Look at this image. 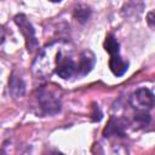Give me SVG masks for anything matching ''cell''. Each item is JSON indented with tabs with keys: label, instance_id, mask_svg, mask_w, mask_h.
I'll return each instance as SVG.
<instances>
[{
	"label": "cell",
	"instance_id": "obj_3",
	"mask_svg": "<svg viewBox=\"0 0 155 155\" xmlns=\"http://www.w3.org/2000/svg\"><path fill=\"white\" fill-rule=\"evenodd\" d=\"M54 71L62 79H69L78 74V62H75L73 56L65 52L64 48H57Z\"/></svg>",
	"mask_w": 155,
	"mask_h": 155
},
{
	"label": "cell",
	"instance_id": "obj_5",
	"mask_svg": "<svg viewBox=\"0 0 155 155\" xmlns=\"http://www.w3.org/2000/svg\"><path fill=\"white\" fill-rule=\"evenodd\" d=\"M15 23L17 24V27L19 28L22 35L25 39V45L29 51H33L34 48H36L38 46V41L35 38V30L33 28V25L30 24V22L27 19V17L24 15H17L15 17Z\"/></svg>",
	"mask_w": 155,
	"mask_h": 155
},
{
	"label": "cell",
	"instance_id": "obj_2",
	"mask_svg": "<svg viewBox=\"0 0 155 155\" xmlns=\"http://www.w3.org/2000/svg\"><path fill=\"white\" fill-rule=\"evenodd\" d=\"M36 105L41 114L53 115L61 110V99L50 88H40L35 96Z\"/></svg>",
	"mask_w": 155,
	"mask_h": 155
},
{
	"label": "cell",
	"instance_id": "obj_11",
	"mask_svg": "<svg viewBox=\"0 0 155 155\" xmlns=\"http://www.w3.org/2000/svg\"><path fill=\"white\" fill-rule=\"evenodd\" d=\"M90 15H91V11H90V8H88L87 6H85V5H79V6L74 10V17H75L79 22H81V23L86 22V21L88 19Z\"/></svg>",
	"mask_w": 155,
	"mask_h": 155
},
{
	"label": "cell",
	"instance_id": "obj_10",
	"mask_svg": "<svg viewBox=\"0 0 155 155\" xmlns=\"http://www.w3.org/2000/svg\"><path fill=\"white\" fill-rule=\"evenodd\" d=\"M104 50L110 54V56H115L119 54V50H120V45L116 40V38L113 34H108L105 40H104Z\"/></svg>",
	"mask_w": 155,
	"mask_h": 155
},
{
	"label": "cell",
	"instance_id": "obj_4",
	"mask_svg": "<svg viewBox=\"0 0 155 155\" xmlns=\"http://www.w3.org/2000/svg\"><path fill=\"white\" fill-rule=\"evenodd\" d=\"M131 107L139 113H149L155 107V96L148 88H138L130 97Z\"/></svg>",
	"mask_w": 155,
	"mask_h": 155
},
{
	"label": "cell",
	"instance_id": "obj_1",
	"mask_svg": "<svg viewBox=\"0 0 155 155\" xmlns=\"http://www.w3.org/2000/svg\"><path fill=\"white\" fill-rule=\"evenodd\" d=\"M56 53H57V48H54L53 46H48L44 48L35 59V62L33 63V73L36 76H41V78L51 76L52 71L54 70Z\"/></svg>",
	"mask_w": 155,
	"mask_h": 155
},
{
	"label": "cell",
	"instance_id": "obj_6",
	"mask_svg": "<svg viewBox=\"0 0 155 155\" xmlns=\"http://www.w3.org/2000/svg\"><path fill=\"white\" fill-rule=\"evenodd\" d=\"M96 57L92 51L85 50L80 53L79 61H78V74L79 75H87L92 68L94 67Z\"/></svg>",
	"mask_w": 155,
	"mask_h": 155
},
{
	"label": "cell",
	"instance_id": "obj_9",
	"mask_svg": "<svg viewBox=\"0 0 155 155\" xmlns=\"http://www.w3.org/2000/svg\"><path fill=\"white\" fill-rule=\"evenodd\" d=\"M8 88H10V92L11 94L15 97V98H18V97H22L24 94V91H25V85L23 82V80L18 76H15L12 75L10 81H8Z\"/></svg>",
	"mask_w": 155,
	"mask_h": 155
},
{
	"label": "cell",
	"instance_id": "obj_7",
	"mask_svg": "<svg viewBox=\"0 0 155 155\" xmlns=\"http://www.w3.org/2000/svg\"><path fill=\"white\" fill-rule=\"evenodd\" d=\"M109 68L115 76H122L128 69V62L119 54H115L109 59Z\"/></svg>",
	"mask_w": 155,
	"mask_h": 155
},
{
	"label": "cell",
	"instance_id": "obj_8",
	"mask_svg": "<svg viewBox=\"0 0 155 155\" xmlns=\"http://www.w3.org/2000/svg\"><path fill=\"white\" fill-rule=\"evenodd\" d=\"M104 136L105 137H113V136L124 137L125 132H124V124L121 122V120L116 117H111L108 122V126L104 130Z\"/></svg>",
	"mask_w": 155,
	"mask_h": 155
},
{
	"label": "cell",
	"instance_id": "obj_12",
	"mask_svg": "<svg viewBox=\"0 0 155 155\" xmlns=\"http://www.w3.org/2000/svg\"><path fill=\"white\" fill-rule=\"evenodd\" d=\"M147 23H148V25L153 30H155V10L148 12V15H147Z\"/></svg>",
	"mask_w": 155,
	"mask_h": 155
},
{
	"label": "cell",
	"instance_id": "obj_13",
	"mask_svg": "<svg viewBox=\"0 0 155 155\" xmlns=\"http://www.w3.org/2000/svg\"><path fill=\"white\" fill-rule=\"evenodd\" d=\"M50 1H52V2H59V1H62V0H50Z\"/></svg>",
	"mask_w": 155,
	"mask_h": 155
}]
</instances>
